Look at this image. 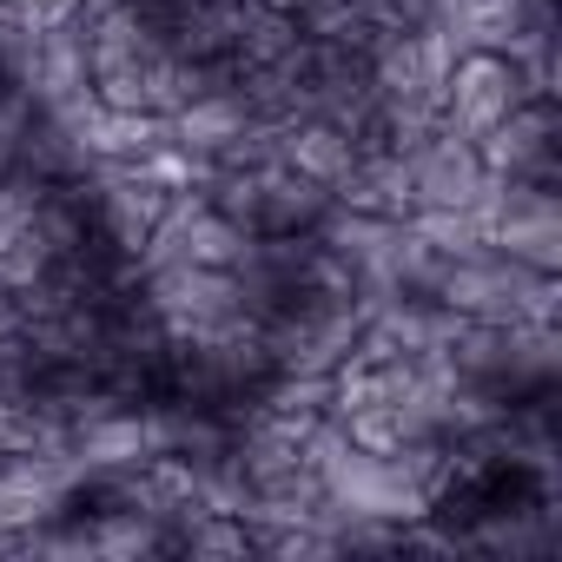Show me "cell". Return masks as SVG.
<instances>
[{"mask_svg": "<svg viewBox=\"0 0 562 562\" xmlns=\"http://www.w3.org/2000/svg\"><path fill=\"white\" fill-rule=\"evenodd\" d=\"M529 93H542V74H536L522 54H509V47H496V41H470V47H457L450 67L437 74V126H443V133H463V139H483V133H496Z\"/></svg>", "mask_w": 562, "mask_h": 562, "instance_id": "6da1fadb", "label": "cell"}, {"mask_svg": "<svg viewBox=\"0 0 562 562\" xmlns=\"http://www.w3.org/2000/svg\"><path fill=\"white\" fill-rule=\"evenodd\" d=\"M404 166H411V205L417 212L457 218V212L490 205V192H496V179L483 166V146L463 139V133H443V126H430L424 139H411L404 146Z\"/></svg>", "mask_w": 562, "mask_h": 562, "instance_id": "7a4b0ae2", "label": "cell"}, {"mask_svg": "<svg viewBox=\"0 0 562 562\" xmlns=\"http://www.w3.org/2000/svg\"><path fill=\"white\" fill-rule=\"evenodd\" d=\"M358 133L345 126V120H331V113H318V120H305V126H292L285 133V146H278V159H285L299 179H312V186H338L345 172H351V159H358Z\"/></svg>", "mask_w": 562, "mask_h": 562, "instance_id": "277c9868", "label": "cell"}, {"mask_svg": "<svg viewBox=\"0 0 562 562\" xmlns=\"http://www.w3.org/2000/svg\"><path fill=\"white\" fill-rule=\"evenodd\" d=\"M476 146H483L490 179H555V100H549V87L529 93V100H522L496 133H483Z\"/></svg>", "mask_w": 562, "mask_h": 562, "instance_id": "3957f363", "label": "cell"}, {"mask_svg": "<svg viewBox=\"0 0 562 562\" xmlns=\"http://www.w3.org/2000/svg\"><path fill=\"white\" fill-rule=\"evenodd\" d=\"M186 549L192 555H251V549H265V536H251L238 516H212V522L186 529Z\"/></svg>", "mask_w": 562, "mask_h": 562, "instance_id": "5b68a950", "label": "cell"}, {"mask_svg": "<svg viewBox=\"0 0 562 562\" xmlns=\"http://www.w3.org/2000/svg\"><path fill=\"white\" fill-rule=\"evenodd\" d=\"M245 8L258 14V21H278V27H299L312 8H318V0H245Z\"/></svg>", "mask_w": 562, "mask_h": 562, "instance_id": "8992f818", "label": "cell"}]
</instances>
